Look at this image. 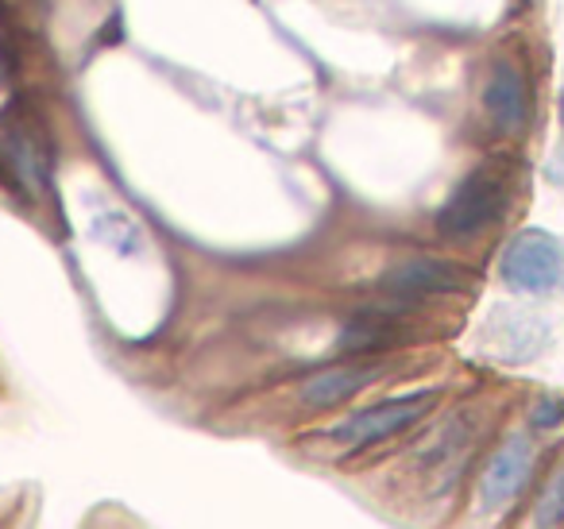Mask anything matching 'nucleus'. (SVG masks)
<instances>
[{"mask_svg": "<svg viewBox=\"0 0 564 529\" xmlns=\"http://www.w3.org/2000/svg\"><path fill=\"white\" fill-rule=\"evenodd\" d=\"M510 209V174L502 166H476L456 182V190L437 209V233L445 240H476L491 225H499Z\"/></svg>", "mask_w": 564, "mask_h": 529, "instance_id": "nucleus-1", "label": "nucleus"}, {"mask_svg": "<svg viewBox=\"0 0 564 529\" xmlns=\"http://www.w3.org/2000/svg\"><path fill=\"white\" fill-rule=\"evenodd\" d=\"M0 166L28 197H47L55 179V151L47 128L24 101L0 109Z\"/></svg>", "mask_w": 564, "mask_h": 529, "instance_id": "nucleus-2", "label": "nucleus"}, {"mask_svg": "<svg viewBox=\"0 0 564 529\" xmlns=\"http://www.w3.org/2000/svg\"><path fill=\"white\" fill-rule=\"evenodd\" d=\"M499 274L514 294H556L564 287V244L545 228H522L502 251Z\"/></svg>", "mask_w": 564, "mask_h": 529, "instance_id": "nucleus-3", "label": "nucleus"}, {"mask_svg": "<svg viewBox=\"0 0 564 529\" xmlns=\"http://www.w3.org/2000/svg\"><path fill=\"white\" fill-rule=\"evenodd\" d=\"M441 390H414V395L387 398L368 410H356L352 418H345L340 425H333L325 433V441L340 444V449H371L379 441H391V436L406 433L410 425H417L422 418H430L433 406H437Z\"/></svg>", "mask_w": 564, "mask_h": 529, "instance_id": "nucleus-4", "label": "nucleus"}, {"mask_svg": "<svg viewBox=\"0 0 564 529\" xmlns=\"http://www.w3.org/2000/svg\"><path fill=\"white\" fill-rule=\"evenodd\" d=\"M379 290L394 302H417V298H437V294H460L468 290V271L460 263L433 256H414L394 263L391 271L379 279Z\"/></svg>", "mask_w": 564, "mask_h": 529, "instance_id": "nucleus-5", "label": "nucleus"}, {"mask_svg": "<svg viewBox=\"0 0 564 529\" xmlns=\"http://www.w3.org/2000/svg\"><path fill=\"white\" fill-rule=\"evenodd\" d=\"M533 460H538V449H533L530 436L525 433L507 436V441L491 452L484 475H479V506H484L487 514H495L514 503L525 483H530Z\"/></svg>", "mask_w": 564, "mask_h": 529, "instance_id": "nucleus-6", "label": "nucleus"}, {"mask_svg": "<svg viewBox=\"0 0 564 529\" xmlns=\"http://www.w3.org/2000/svg\"><path fill=\"white\" fill-rule=\"evenodd\" d=\"M484 336H487V348L499 359H507V364H525V359H533L549 344L545 321L522 310H495L487 317Z\"/></svg>", "mask_w": 564, "mask_h": 529, "instance_id": "nucleus-7", "label": "nucleus"}, {"mask_svg": "<svg viewBox=\"0 0 564 529\" xmlns=\"http://www.w3.org/2000/svg\"><path fill=\"white\" fill-rule=\"evenodd\" d=\"M484 109L491 125L507 136H518L530 120V94H525V78L514 63H495L484 86Z\"/></svg>", "mask_w": 564, "mask_h": 529, "instance_id": "nucleus-8", "label": "nucleus"}, {"mask_svg": "<svg viewBox=\"0 0 564 529\" xmlns=\"http://www.w3.org/2000/svg\"><path fill=\"white\" fill-rule=\"evenodd\" d=\"M387 375V364H337V367H325V371L310 375L302 382L299 398L314 410H333V406L348 402L352 395L368 390L371 382H379Z\"/></svg>", "mask_w": 564, "mask_h": 529, "instance_id": "nucleus-9", "label": "nucleus"}, {"mask_svg": "<svg viewBox=\"0 0 564 529\" xmlns=\"http://www.w3.org/2000/svg\"><path fill=\"white\" fill-rule=\"evenodd\" d=\"M402 325L394 313H360L345 325L340 333V352H352V356H364V352H383L399 341Z\"/></svg>", "mask_w": 564, "mask_h": 529, "instance_id": "nucleus-10", "label": "nucleus"}, {"mask_svg": "<svg viewBox=\"0 0 564 529\" xmlns=\"http://www.w3.org/2000/svg\"><path fill=\"white\" fill-rule=\"evenodd\" d=\"M564 521V464L553 472V479L545 483L538 498V510H533V526L538 529H553Z\"/></svg>", "mask_w": 564, "mask_h": 529, "instance_id": "nucleus-11", "label": "nucleus"}, {"mask_svg": "<svg viewBox=\"0 0 564 529\" xmlns=\"http://www.w3.org/2000/svg\"><path fill=\"white\" fill-rule=\"evenodd\" d=\"M530 421L538 429H556L564 421V398H556V395H541L538 398V406H533V413H530Z\"/></svg>", "mask_w": 564, "mask_h": 529, "instance_id": "nucleus-12", "label": "nucleus"}, {"mask_svg": "<svg viewBox=\"0 0 564 529\" xmlns=\"http://www.w3.org/2000/svg\"><path fill=\"white\" fill-rule=\"evenodd\" d=\"M545 174H549V182H553V186H556V190H561V194H564V151H556V155L549 159Z\"/></svg>", "mask_w": 564, "mask_h": 529, "instance_id": "nucleus-13", "label": "nucleus"}, {"mask_svg": "<svg viewBox=\"0 0 564 529\" xmlns=\"http://www.w3.org/2000/svg\"><path fill=\"white\" fill-rule=\"evenodd\" d=\"M561 125H564V89H561Z\"/></svg>", "mask_w": 564, "mask_h": 529, "instance_id": "nucleus-14", "label": "nucleus"}]
</instances>
